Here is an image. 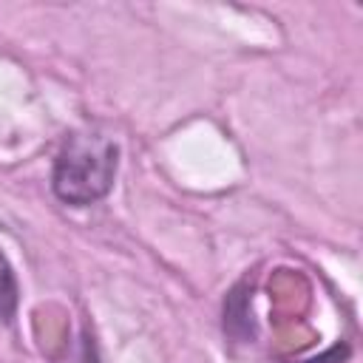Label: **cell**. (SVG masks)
<instances>
[{
  "mask_svg": "<svg viewBox=\"0 0 363 363\" xmlns=\"http://www.w3.org/2000/svg\"><path fill=\"white\" fill-rule=\"evenodd\" d=\"M116 145L94 130H82L68 136V142L62 145L57 162H54V193L65 201V204H94L96 199H102L111 184H113V173H116Z\"/></svg>",
  "mask_w": 363,
  "mask_h": 363,
  "instance_id": "1",
  "label": "cell"
},
{
  "mask_svg": "<svg viewBox=\"0 0 363 363\" xmlns=\"http://www.w3.org/2000/svg\"><path fill=\"white\" fill-rule=\"evenodd\" d=\"M14 306H17V281H14L11 264L0 252V320L11 318Z\"/></svg>",
  "mask_w": 363,
  "mask_h": 363,
  "instance_id": "2",
  "label": "cell"
}]
</instances>
